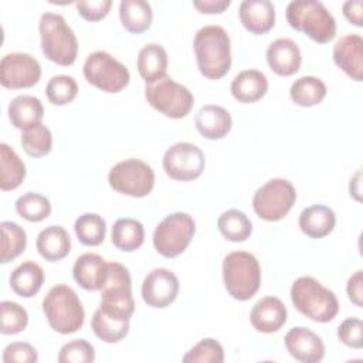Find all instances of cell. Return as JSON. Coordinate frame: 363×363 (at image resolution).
Segmentation results:
<instances>
[{
    "label": "cell",
    "mask_w": 363,
    "mask_h": 363,
    "mask_svg": "<svg viewBox=\"0 0 363 363\" xmlns=\"http://www.w3.org/2000/svg\"><path fill=\"white\" fill-rule=\"evenodd\" d=\"M193 50L200 74L207 79H220L231 68V40L216 24L201 27L193 40Z\"/></svg>",
    "instance_id": "6da1fadb"
},
{
    "label": "cell",
    "mask_w": 363,
    "mask_h": 363,
    "mask_svg": "<svg viewBox=\"0 0 363 363\" xmlns=\"http://www.w3.org/2000/svg\"><path fill=\"white\" fill-rule=\"evenodd\" d=\"M291 301L302 315L318 323L333 320L339 312L335 292L312 277H299L294 281Z\"/></svg>",
    "instance_id": "7a4b0ae2"
},
{
    "label": "cell",
    "mask_w": 363,
    "mask_h": 363,
    "mask_svg": "<svg viewBox=\"0 0 363 363\" xmlns=\"http://www.w3.org/2000/svg\"><path fill=\"white\" fill-rule=\"evenodd\" d=\"M43 312L52 330L69 335L79 330L85 320V311L77 292L65 285H54L43 299Z\"/></svg>",
    "instance_id": "3957f363"
},
{
    "label": "cell",
    "mask_w": 363,
    "mask_h": 363,
    "mask_svg": "<svg viewBox=\"0 0 363 363\" xmlns=\"http://www.w3.org/2000/svg\"><path fill=\"white\" fill-rule=\"evenodd\" d=\"M288 24L319 44L332 41L336 35V20L318 0H294L286 6Z\"/></svg>",
    "instance_id": "277c9868"
},
{
    "label": "cell",
    "mask_w": 363,
    "mask_h": 363,
    "mask_svg": "<svg viewBox=\"0 0 363 363\" xmlns=\"http://www.w3.org/2000/svg\"><path fill=\"white\" fill-rule=\"evenodd\" d=\"M43 54L57 65H72L78 55V40L65 18L57 13H44L38 23Z\"/></svg>",
    "instance_id": "5b68a950"
},
{
    "label": "cell",
    "mask_w": 363,
    "mask_h": 363,
    "mask_svg": "<svg viewBox=\"0 0 363 363\" xmlns=\"http://www.w3.org/2000/svg\"><path fill=\"white\" fill-rule=\"evenodd\" d=\"M223 281L231 298L251 299L261 286V267L255 255L247 251L227 254L223 259Z\"/></svg>",
    "instance_id": "8992f818"
},
{
    "label": "cell",
    "mask_w": 363,
    "mask_h": 363,
    "mask_svg": "<svg viewBox=\"0 0 363 363\" xmlns=\"http://www.w3.org/2000/svg\"><path fill=\"white\" fill-rule=\"evenodd\" d=\"M99 309L119 320H130L135 312L129 269L119 262H108V278L101 289Z\"/></svg>",
    "instance_id": "52a82bcc"
},
{
    "label": "cell",
    "mask_w": 363,
    "mask_h": 363,
    "mask_svg": "<svg viewBox=\"0 0 363 363\" xmlns=\"http://www.w3.org/2000/svg\"><path fill=\"white\" fill-rule=\"evenodd\" d=\"M145 98L153 109L172 119L187 116L194 105V96L189 88L167 75L146 85Z\"/></svg>",
    "instance_id": "ba28073f"
},
{
    "label": "cell",
    "mask_w": 363,
    "mask_h": 363,
    "mask_svg": "<svg viewBox=\"0 0 363 363\" xmlns=\"http://www.w3.org/2000/svg\"><path fill=\"white\" fill-rule=\"evenodd\" d=\"M88 84L106 94H118L128 86L130 81L129 69L106 51L91 52L82 67Z\"/></svg>",
    "instance_id": "9c48e42d"
},
{
    "label": "cell",
    "mask_w": 363,
    "mask_h": 363,
    "mask_svg": "<svg viewBox=\"0 0 363 363\" xmlns=\"http://www.w3.org/2000/svg\"><path fill=\"white\" fill-rule=\"evenodd\" d=\"M196 233V223L187 213L166 216L153 231V247L164 258H176L189 247Z\"/></svg>",
    "instance_id": "30bf717a"
},
{
    "label": "cell",
    "mask_w": 363,
    "mask_h": 363,
    "mask_svg": "<svg viewBox=\"0 0 363 363\" xmlns=\"http://www.w3.org/2000/svg\"><path fill=\"white\" fill-rule=\"evenodd\" d=\"M296 201V190L286 179H271L261 186L252 197L255 214L265 221L282 220Z\"/></svg>",
    "instance_id": "8fae6325"
},
{
    "label": "cell",
    "mask_w": 363,
    "mask_h": 363,
    "mask_svg": "<svg viewBox=\"0 0 363 363\" xmlns=\"http://www.w3.org/2000/svg\"><path fill=\"white\" fill-rule=\"evenodd\" d=\"M109 186L125 196L146 197L155 187L153 169L140 159H125L111 167L108 173Z\"/></svg>",
    "instance_id": "7c38bea8"
},
{
    "label": "cell",
    "mask_w": 363,
    "mask_h": 363,
    "mask_svg": "<svg viewBox=\"0 0 363 363\" xmlns=\"http://www.w3.org/2000/svg\"><path fill=\"white\" fill-rule=\"evenodd\" d=\"M164 173L179 182H190L201 176L206 157L201 149L190 142H177L167 147L163 155Z\"/></svg>",
    "instance_id": "4fadbf2b"
},
{
    "label": "cell",
    "mask_w": 363,
    "mask_h": 363,
    "mask_svg": "<svg viewBox=\"0 0 363 363\" xmlns=\"http://www.w3.org/2000/svg\"><path fill=\"white\" fill-rule=\"evenodd\" d=\"M41 78L40 62L27 52H10L0 61V84L7 89L31 88Z\"/></svg>",
    "instance_id": "5bb4252c"
},
{
    "label": "cell",
    "mask_w": 363,
    "mask_h": 363,
    "mask_svg": "<svg viewBox=\"0 0 363 363\" xmlns=\"http://www.w3.org/2000/svg\"><path fill=\"white\" fill-rule=\"evenodd\" d=\"M179 278L167 268H155L142 282V298L147 306L163 309L173 303L179 294Z\"/></svg>",
    "instance_id": "9a60e30c"
},
{
    "label": "cell",
    "mask_w": 363,
    "mask_h": 363,
    "mask_svg": "<svg viewBox=\"0 0 363 363\" xmlns=\"http://www.w3.org/2000/svg\"><path fill=\"white\" fill-rule=\"evenodd\" d=\"M288 353L302 363H318L325 357V343L315 332L303 326L289 329L284 337Z\"/></svg>",
    "instance_id": "2e32d148"
},
{
    "label": "cell",
    "mask_w": 363,
    "mask_h": 363,
    "mask_svg": "<svg viewBox=\"0 0 363 363\" xmlns=\"http://www.w3.org/2000/svg\"><path fill=\"white\" fill-rule=\"evenodd\" d=\"M335 64L353 81L363 79V38L359 34H346L333 45Z\"/></svg>",
    "instance_id": "e0dca14e"
},
{
    "label": "cell",
    "mask_w": 363,
    "mask_h": 363,
    "mask_svg": "<svg viewBox=\"0 0 363 363\" xmlns=\"http://www.w3.org/2000/svg\"><path fill=\"white\" fill-rule=\"evenodd\" d=\"M267 62L279 77H291L301 68L302 55L296 43L291 38H277L267 48Z\"/></svg>",
    "instance_id": "ac0fdd59"
},
{
    "label": "cell",
    "mask_w": 363,
    "mask_h": 363,
    "mask_svg": "<svg viewBox=\"0 0 363 363\" xmlns=\"http://www.w3.org/2000/svg\"><path fill=\"white\" fill-rule=\"evenodd\" d=\"M72 277L85 291H101L108 278V262L95 252H85L75 259Z\"/></svg>",
    "instance_id": "d6986e66"
},
{
    "label": "cell",
    "mask_w": 363,
    "mask_h": 363,
    "mask_svg": "<svg viewBox=\"0 0 363 363\" xmlns=\"http://www.w3.org/2000/svg\"><path fill=\"white\" fill-rule=\"evenodd\" d=\"M238 17L251 34H267L275 24V6L269 0H244L240 3Z\"/></svg>",
    "instance_id": "ffe728a7"
},
{
    "label": "cell",
    "mask_w": 363,
    "mask_h": 363,
    "mask_svg": "<svg viewBox=\"0 0 363 363\" xmlns=\"http://www.w3.org/2000/svg\"><path fill=\"white\" fill-rule=\"evenodd\" d=\"M286 316V308L279 298L265 296L252 306L250 320L255 330L261 333H274L285 325Z\"/></svg>",
    "instance_id": "44dd1931"
},
{
    "label": "cell",
    "mask_w": 363,
    "mask_h": 363,
    "mask_svg": "<svg viewBox=\"0 0 363 363\" xmlns=\"http://www.w3.org/2000/svg\"><path fill=\"white\" fill-rule=\"evenodd\" d=\"M194 125L199 133L210 140H218L228 135L233 126L230 112L220 105H204L194 116Z\"/></svg>",
    "instance_id": "7402d4cb"
},
{
    "label": "cell",
    "mask_w": 363,
    "mask_h": 363,
    "mask_svg": "<svg viewBox=\"0 0 363 363\" xmlns=\"http://www.w3.org/2000/svg\"><path fill=\"white\" fill-rule=\"evenodd\" d=\"M231 95L241 104H254L265 96L268 79L258 69H244L231 81Z\"/></svg>",
    "instance_id": "603a6c76"
},
{
    "label": "cell",
    "mask_w": 363,
    "mask_h": 363,
    "mask_svg": "<svg viewBox=\"0 0 363 363\" xmlns=\"http://www.w3.org/2000/svg\"><path fill=\"white\" fill-rule=\"evenodd\" d=\"M38 254L50 262L64 259L71 251V238L61 225H48L41 230L35 240Z\"/></svg>",
    "instance_id": "cb8c5ba5"
},
{
    "label": "cell",
    "mask_w": 363,
    "mask_h": 363,
    "mask_svg": "<svg viewBox=\"0 0 363 363\" xmlns=\"http://www.w3.org/2000/svg\"><path fill=\"white\" fill-rule=\"evenodd\" d=\"M298 224L306 237L318 240L329 235L333 231L336 216L328 206L313 204L302 210Z\"/></svg>",
    "instance_id": "d4e9b609"
},
{
    "label": "cell",
    "mask_w": 363,
    "mask_h": 363,
    "mask_svg": "<svg viewBox=\"0 0 363 363\" xmlns=\"http://www.w3.org/2000/svg\"><path fill=\"white\" fill-rule=\"evenodd\" d=\"M167 65V52L160 44L149 43L140 48L136 60V67L139 75L146 82V85L166 77Z\"/></svg>",
    "instance_id": "484cf974"
},
{
    "label": "cell",
    "mask_w": 363,
    "mask_h": 363,
    "mask_svg": "<svg viewBox=\"0 0 363 363\" xmlns=\"http://www.w3.org/2000/svg\"><path fill=\"white\" fill-rule=\"evenodd\" d=\"M9 119L16 129L26 130L41 122L44 108L41 101L33 95H17L7 108Z\"/></svg>",
    "instance_id": "4316f807"
},
{
    "label": "cell",
    "mask_w": 363,
    "mask_h": 363,
    "mask_svg": "<svg viewBox=\"0 0 363 363\" xmlns=\"http://www.w3.org/2000/svg\"><path fill=\"white\" fill-rule=\"evenodd\" d=\"M9 282L16 295L21 298H31L44 284V271L37 262L24 261L13 269Z\"/></svg>",
    "instance_id": "83f0119b"
},
{
    "label": "cell",
    "mask_w": 363,
    "mask_h": 363,
    "mask_svg": "<svg viewBox=\"0 0 363 363\" xmlns=\"http://www.w3.org/2000/svg\"><path fill=\"white\" fill-rule=\"evenodd\" d=\"M119 18L126 31L142 34L152 26V6L145 0H122L119 3Z\"/></svg>",
    "instance_id": "f1b7e54d"
},
{
    "label": "cell",
    "mask_w": 363,
    "mask_h": 363,
    "mask_svg": "<svg viewBox=\"0 0 363 363\" xmlns=\"http://www.w3.org/2000/svg\"><path fill=\"white\" fill-rule=\"evenodd\" d=\"M111 241L118 250L123 252H132L138 250L145 241L143 224L129 217L116 220L111 230Z\"/></svg>",
    "instance_id": "f546056e"
},
{
    "label": "cell",
    "mask_w": 363,
    "mask_h": 363,
    "mask_svg": "<svg viewBox=\"0 0 363 363\" xmlns=\"http://www.w3.org/2000/svg\"><path fill=\"white\" fill-rule=\"evenodd\" d=\"M26 177V164L7 143H0V189L10 191L17 189Z\"/></svg>",
    "instance_id": "4dcf8cb0"
},
{
    "label": "cell",
    "mask_w": 363,
    "mask_h": 363,
    "mask_svg": "<svg viewBox=\"0 0 363 363\" xmlns=\"http://www.w3.org/2000/svg\"><path fill=\"white\" fill-rule=\"evenodd\" d=\"M326 92V85L320 78L305 75L292 82L289 96L296 105L309 108L320 104L325 99Z\"/></svg>",
    "instance_id": "1f68e13d"
},
{
    "label": "cell",
    "mask_w": 363,
    "mask_h": 363,
    "mask_svg": "<svg viewBox=\"0 0 363 363\" xmlns=\"http://www.w3.org/2000/svg\"><path fill=\"white\" fill-rule=\"evenodd\" d=\"M217 227L221 235L231 242H242L252 234V224L250 218L237 208H230L217 220Z\"/></svg>",
    "instance_id": "d6a6232c"
},
{
    "label": "cell",
    "mask_w": 363,
    "mask_h": 363,
    "mask_svg": "<svg viewBox=\"0 0 363 363\" xmlns=\"http://www.w3.org/2000/svg\"><path fill=\"white\" fill-rule=\"evenodd\" d=\"M91 329L94 335L105 343H118L125 339L129 333V320H119L106 313L99 308L94 312L91 319Z\"/></svg>",
    "instance_id": "836d02e7"
},
{
    "label": "cell",
    "mask_w": 363,
    "mask_h": 363,
    "mask_svg": "<svg viewBox=\"0 0 363 363\" xmlns=\"http://www.w3.org/2000/svg\"><path fill=\"white\" fill-rule=\"evenodd\" d=\"M74 231L81 244L96 247L101 245L105 240L106 223L96 213H84L75 220Z\"/></svg>",
    "instance_id": "e575fe53"
},
{
    "label": "cell",
    "mask_w": 363,
    "mask_h": 363,
    "mask_svg": "<svg viewBox=\"0 0 363 363\" xmlns=\"http://www.w3.org/2000/svg\"><path fill=\"white\" fill-rule=\"evenodd\" d=\"M1 262L7 264L24 252L27 234L23 227L13 221H1Z\"/></svg>",
    "instance_id": "d590c367"
},
{
    "label": "cell",
    "mask_w": 363,
    "mask_h": 363,
    "mask_svg": "<svg viewBox=\"0 0 363 363\" xmlns=\"http://www.w3.org/2000/svg\"><path fill=\"white\" fill-rule=\"evenodd\" d=\"M20 143L23 150L31 157H43L52 149L51 130L44 123H37L23 130Z\"/></svg>",
    "instance_id": "8d00e7d4"
},
{
    "label": "cell",
    "mask_w": 363,
    "mask_h": 363,
    "mask_svg": "<svg viewBox=\"0 0 363 363\" xmlns=\"http://www.w3.org/2000/svg\"><path fill=\"white\" fill-rule=\"evenodd\" d=\"M14 206L18 216L30 223H40L51 214V203L48 197L40 193H24L16 200Z\"/></svg>",
    "instance_id": "74e56055"
},
{
    "label": "cell",
    "mask_w": 363,
    "mask_h": 363,
    "mask_svg": "<svg viewBox=\"0 0 363 363\" xmlns=\"http://www.w3.org/2000/svg\"><path fill=\"white\" fill-rule=\"evenodd\" d=\"M45 95L52 105H67L77 98L78 84L71 75H54L45 86Z\"/></svg>",
    "instance_id": "f35d334b"
},
{
    "label": "cell",
    "mask_w": 363,
    "mask_h": 363,
    "mask_svg": "<svg viewBox=\"0 0 363 363\" xmlns=\"http://www.w3.org/2000/svg\"><path fill=\"white\" fill-rule=\"evenodd\" d=\"M0 312H1L0 332L3 335H17L27 328L28 313L20 303L13 301H1Z\"/></svg>",
    "instance_id": "ab89813d"
},
{
    "label": "cell",
    "mask_w": 363,
    "mask_h": 363,
    "mask_svg": "<svg viewBox=\"0 0 363 363\" xmlns=\"http://www.w3.org/2000/svg\"><path fill=\"white\" fill-rule=\"evenodd\" d=\"M182 360L184 363H223L224 349L217 340L204 337L196 343Z\"/></svg>",
    "instance_id": "60d3db41"
},
{
    "label": "cell",
    "mask_w": 363,
    "mask_h": 363,
    "mask_svg": "<svg viewBox=\"0 0 363 363\" xmlns=\"http://www.w3.org/2000/svg\"><path fill=\"white\" fill-rule=\"evenodd\" d=\"M95 360V349L85 339H74L61 346L58 353L60 363H92Z\"/></svg>",
    "instance_id": "b9f144b4"
},
{
    "label": "cell",
    "mask_w": 363,
    "mask_h": 363,
    "mask_svg": "<svg viewBox=\"0 0 363 363\" xmlns=\"http://www.w3.org/2000/svg\"><path fill=\"white\" fill-rule=\"evenodd\" d=\"M339 340L352 349L363 347V322L359 318H347L337 328Z\"/></svg>",
    "instance_id": "7bdbcfd3"
},
{
    "label": "cell",
    "mask_w": 363,
    "mask_h": 363,
    "mask_svg": "<svg viewBox=\"0 0 363 363\" xmlns=\"http://www.w3.org/2000/svg\"><path fill=\"white\" fill-rule=\"evenodd\" d=\"M1 360L4 363H35L38 360V354L33 345L27 342H13L4 347Z\"/></svg>",
    "instance_id": "ee69618b"
},
{
    "label": "cell",
    "mask_w": 363,
    "mask_h": 363,
    "mask_svg": "<svg viewBox=\"0 0 363 363\" xmlns=\"http://www.w3.org/2000/svg\"><path fill=\"white\" fill-rule=\"evenodd\" d=\"M78 14L86 21H99L108 16L112 1L111 0H81L77 4Z\"/></svg>",
    "instance_id": "f6af8a7d"
},
{
    "label": "cell",
    "mask_w": 363,
    "mask_h": 363,
    "mask_svg": "<svg viewBox=\"0 0 363 363\" xmlns=\"http://www.w3.org/2000/svg\"><path fill=\"white\" fill-rule=\"evenodd\" d=\"M363 271L357 269L354 274H352L347 279L346 292L352 303H354L357 308L363 306Z\"/></svg>",
    "instance_id": "bcb514c9"
},
{
    "label": "cell",
    "mask_w": 363,
    "mask_h": 363,
    "mask_svg": "<svg viewBox=\"0 0 363 363\" xmlns=\"http://www.w3.org/2000/svg\"><path fill=\"white\" fill-rule=\"evenodd\" d=\"M342 11L350 24L356 27L363 26V3L360 0L345 1L342 6Z\"/></svg>",
    "instance_id": "7dc6e473"
},
{
    "label": "cell",
    "mask_w": 363,
    "mask_h": 363,
    "mask_svg": "<svg viewBox=\"0 0 363 363\" xmlns=\"http://www.w3.org/2000/svg\"><path fill=\"white\" fill-rule=\"evenodd\" d=\"M231 4L230 0H194L193 6L203 14H220Z\"/></svg>",
    "instance_id": "c3c4849f"
},
{
    "label": "cell",
    "mask_w": 363,
    "mask_h": 363,
    "mask_svg": "<svg viewBox=\"0 0 363 363\" xmlns=\"http://www.w3.org/2000/svg\"><path fill=\"white\" fill-rule=\"evenodd\" d=\"M360 170H357L356 172V174H354V177H352L350 179V183L352 184H356V189H353V187H350V196L353 194L354 196V199L359 201L360 200V196H359V193H360V189H359V184H360Z\"/></svg>",
    "instance_id": "681fc988"
}]
</instances>
